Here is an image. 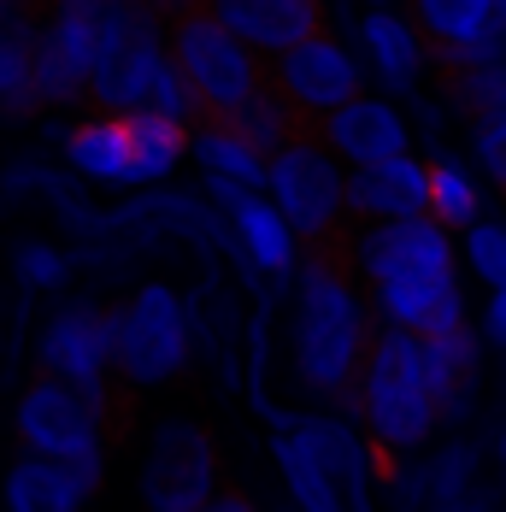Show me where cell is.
<instances>
[{
	"label": "cell",
	"mask_w": 506,
	"mask_h": 512,
	"mask_svg": "<svg viewBox=\"0 0 506 512\" xmlns=\"http://www.w3.org/2000/svg\"><path fill=\"white\" fill-rule=\"evenodd\" d=\"M377 336V312L371 295L348 265V248H306L301 271L289 283V324H283V348H289V383L306 401L324 407H354L359 371Z\"/></svg>",
	"instance_id": "cell-1"
},
{
	"label": "cell",
	"mask_w": 506,
	"mask_h": 512,
	"mask_svg": "<svg viewBox=\"0 0 506 512\" xmlns=\"http://www.w3.org/2000/svg\"><path fill=\"white\" fill-rule=\"evenodd\" d=\"M112 330V383L124 401L136 395H165L195 371V312L189 295L165 277L136 283L106 307Z\"/></svg>",
	"instance_id": "cell-2"
},
{
	"label": "cell",
	"mask_w": 506,
	"mask_h": 512,
	"mask_svg": "<svg viewBox=\"0 0 506 512\" xmlns=\"http://www.w3.org/2000/svg\"><path fill=\"white\" fill-rule=\"evenodd\" d=\"M359 430L371 436V448L383 460H412L418 448H430L436 424H442V407L430 395V371H424V342L406 336V330H389L377 324L371 336V354H365V371H359L354 407Z\"/></svg>",
	"instance_id": "cell-3"
},
{
	"label": "cell",
	"mask_w": 506,
	"mask_h": 512,
	"mask_svg": "<svg viewBox=\"0 0 506 512\" xmlns=\"http://www.w3.org/2000/svg\"><path fill=\"white\" fill-rule=\"evenodd\" d=\"M224 489V448L201 412H153L136 430L130 495L142 512H201Z\"/></svg>",
	"instance_id": "cell-4"
},
{
	"label": "cell",
	"mask_w": 506,
	"mask_h": 512,
	"mask_svg": "<svg viewBox=\"0 0 506 512\" xmlns=\"http://www.w3.org/2000/svg\"><path fill=\"white\" fill-rule=\"evenodd\" d=\"M118 430H124V407H106V401L71 389V383H53V377H30L12 401V442L24 454H42V460L83 465L95 477V489H106Z\"/></svg>",
	"instance_id": "cell-5"
},
{
	"label": "cell",
	"mask_w": 506,
	"mask_h": 512,
	"mask_svg": "<svg viewBox=\"0 0 506 512\" xmlns=\"http://www.w3.org/2000/svg\"><path fill=\"white\" fill-rule=\"evenodd\" d=\"M265 195L289 218L301 248H336L354 230V218H348V165L324 148L318 130H301L289 148L271 154Z\"/></svg>",
	"instance_id": "cell-6"
},
{
	"label": "cell",
	"mask_w": 506,
	"mask_h": 512,
	"mask_svg": "<svg viewBox=\"0 0 506 512\" xmlns=\"http://www.w3.org/2000/svg\"><path fill=\"white\" fill-rule=\"evenodd\" d=\"M165 48H171V65L183 71V83L195 89V101L206 106V118L242 112V106L265 89V77H271V65H265L242 36H230L206 6L171 18Z\"/></svg>",
	"instance_id": "cell-7"
},
{
	"label": "cell",
	"mask_w": 506,
	"mask_h": 512,
	"mask_svg": "<svg viewBox=\"0 0 506 512\" xmlns=\"http://www.w3.org/2000/svg\"><path fill=\"white\" fill-rule=\"evenodd\" d=\"M165 30L171 18L153 12L148 0H118L101 18L95 42V77H89V106L95 112H142L153 95V77L165 71Z\"/></svg>",
	"instance_id": "cell-8"
},
{
	"label": "cell",
	"mask_w": 506,
	"mask_h": 512,
	"mask_svg": "<svg viewBox=\"0 0 506 512\" xmlns=\"http://www.w3.org/2000/svg\"><path fill=\"white\" fill-rule=\"evenodd\" d=\"M36 377L71 383L106 407H124L112 383V330H106V301L71 295L36 324Z\"/></svg>",
	"instance_id": "cell-9"
},
{
	"label": "cell",
	"mask_w": 506,
	"mask_h": 512,
	"mask_svg": "<svg viewBox=\"0 0 506 512\" xmlns=\"http://www.w3.org/2000/svg\"><path fill=\"white\" fill-rule=\"evenodd\" d=\"M348 265L354 277L371 283H395V277H454V230H442L430 212L424 218H395V224H354L348 230Z\"/></svg>",
	"instance_id": "cell-10"
},
{
	"label": "cell",
	"mask_w": 506,
	"mask_h": 512,
	"mask_svg": "<svg viewBox=\"0 0 506 512\" xmlns=\"http://www.w3.org/2000/svg\"><path fill=\"white\" fill-rule=\"evenodd\" d=\"M201 189H206V201L218 206V218L230 230V248L248 265V277L271 283V289H289L306 248H301V236L289 230V218L277 212V201L265 189H230V183H201Z\"/></svg>",
	"instance_id": "cell-11"
},
{
	"label": "cell",
	"mask_w": 506,
	"mask_h": 512,
	"mask_svg": "<svg viewBox=\"0 0 506 512\" xmlns=\"http://www.w3.org/2000/svg\"><path fill=\"white\" fill-rule=\"evenodd\" d=\"M295 442H301L312 465L342 489V501L354 512H377V495H383V471L395 460H383L377 448H371V436L359 430L354 412H295L289 424H283Z\"/></svg>",
	"instance_id": "cell-12"
},
{
	"label": "cell",
	"mask_w": 506,
	"mask_h": 512,
	"mask_svg": "<svg viewBox=\"0 0 506 512\" xmlns=\"http://www.w3.org/2000/svg\"><path fill=\"white\" fill-rule=\"evenodd\" d=\"M271 83H277V95L295 106L306 124H318L336 106H348L354 95H365V59L336 30H318V36H306L301 48L271 59Z\"/></svg>",
	"instance_id": "cell-13"
},
{
	"label": "cell",
	"mask_w": 506,
	"mask_h": 512,
	"mask_svg": "<svg viewBox=\"0 0 506 512\" xmlns=\"http://www.w3.org/2000/svg\"><path fill=\"white\" fill-rule=\"evenodd\" d=\"M430 65H483L506 59V0H406Z\"/></svg>",
	"instance_id": "cell-14"
},
{
	"label": "cell",
	"mask_w": 506,
	"mask_h": 512,
	"mask_svg": "<svg viewBox=\"0 0 506 512\" xmlns=\"http://www.w3.org/2000/svg\"><path fill=\"white\" fill-rule=\"evenodd\" d=\"M95 42H101V24H89V18H65V12L36 18V112L89 106Z\"/></svg>",
	"instance_id": "cell-15"
},
{
	"label": "cell",
	"mask_w": 506,
	"mask_h": 512,
	"mask_svg": "<svg viewBox=\"0 0 506 512\" xmlns=\"http://www.w3.org/2000/svg\"><path fill=\"white\" fill-rule=\"evenodd\" d=\"M59 159L83 189L106 195H136V148H130V124L124 112H77L59 130Z\"/></svg>",
	"instance_id": "cell-16"
},
{
	"label": "cell",
	"mask_w": 506,
	"mask_h": 512,
	"mask_svg": "<svg viewBox=\"0 0 506 512\" xmlns=\"http://www.w3.org/2000/svg\"><path fill=\"white\" fill-rule=\"evenodd\" d=\"M312 130L324 136V148L342 159L348 171L412 154V124H406V112L389 95H354L348 106H336L330 118H318Z\"/></svg>",
	"instance_id": "cell-17"
},
{
	"label": "cell",
	"mask_w": 506,
	"mask_h": 512,
	"mask_svg": "<svg viewBox=\"0 0 506 512\" xmlns=\"http://www.w3.org/2000/svg\"><path fill=\"white\" fill-rule=\"evenodd\" d=\"M206 12H212L230 36H242L265 65H271L277 53L301 48L306 36L330 30V6H324V0H206Z\"/></svg>",
	"instance_id": "cell-18"
},
{
	"label": "cell",
	"mask_w": 506,
	"mask_h": 512,
	"mask_svg": "<svg viewBox=\"0 0 506 512\" xmlns=\"http://www.w3.org/2000/svg\"><path fill=\"white\" fill-rule=\"evenodd\" d=\"M354 36H359L365 71H371L389 95H418V83H424V71H430V48H424L412 12H401V6H365Z\"/></svg>",
	"instance_id": "cell-19"
},
{
	"label": "cell",
	"mask_w": 506,
	"mask_h": 512,
	"mask_svg": "<svg viewBox=\"0 0 506 512\" xmlns=\"http://www.w3.org/2000/svg\"><path fill=\"white\" fill-rule=\"evenodd\" d=\"M371 312L377 324L406 330L418 342L430 336H448L465 324V295H459V277H395V283H371Z\"/></svg>",
	"instance_id": "cell-20"
},
{
	"label": "cell",
	"mask_w": 506,
	"mask_h": 512,
	"mask_svg": "<svg viewBox=\"0 0 506 512\" xmlns=\"http://www.w3.org/2000/svg\"><path fill=\"white\" fill-rule=\"evenodd\" d=\"M101 501L95 477L83 465L42 460V454H12L0 471V512H89Z\"/></svg>",
	"instance_id": "cell-21"
},
{
	"label": "cell",
	"mask_w": 506,
	"mask_h": 512,
	"mask_svg": "<svg viewBox=\"0 0 506 512\" xmlns=\"http://www.w3.org/2000/svg\"><path fill=\"white\" fill-rule=\"evenodd\" d=\"M430 212V159L401 154L383 165L348 171V218L354 224H395Z\"/></svg>",
	"instance_id": "cell-22"
},
{
	"label": "cell",
	"mask_w": 506,
	"mask_h": 512,
	"mask_svg": "<svg viewBox=\"0 0 506 512\" xmlns=\"http://www.w3.org/2000/svg\"><path fill=\"white\" fill-rule=\"evenodd\" d=\"M189 165L201 171V183H230V189H265V171L271 154H259L248 136L230 124V118H206L195 124V142H189Z\"/></svg>",
	"instance_id": "cell-23"
},
{
	"label": "cell",
	"mask_w": 506,
	"mask_h": 512,
	"mask_svg": "<svg viewBox=\"0 0 506 512\" xmlns=\"http://www.w3.org/2000/svg\"><path fill=\"white\" fill-rule=\"evenodd\" d=\"M124 124H130V148H136V195L171 183L183 171V159H189L195 130L177 124V118H165V112H148V106L142 112H124Z\"/></svg>",
	"instance_id": "cell-24"
},
{
	"label": "cell",
	"mask_w": 506,
	"mask_h": 512,
	"mask_svg": "<svg viewBox=\"0 0 506 512\" xmlns=\"http://www.w3.org/2000/svg\"><path fill=\"white\" fill-rule=\"evenodd\" d=\"M424 371H430V395H436L442 418H459L465 401H471V389H477V371H483L471 324H459L448 336H430L424 342Z\"/></svg>",
	"instance_id": "cell-25"
},
{
	"label": "cell",
	"mask_w": 506,
	"mask_h": 512,
	"mask_svg": "<svg viewBox=\"0 0 506 512\" xmlns=\"http://www.w3.org/2000/svg\"><path fill=\"white\" fill-rule=\"evenodd\" d=\"M271 471H277L283 501H289L295 512H354L348 501H342V489L312 465V454H306L289 430H271Z\"/></svg>",
	"instance_id": "cell-26"
},
{
	"label": "cell",
	"mask_w": 506,
	"mask_h": 512,
	"mask_svg": "<svg viewBox=\"0 0 506 512\" xmlns=\"http://www.w3.org/2000/svg\"><path fill=\"white\" fill-rule=\"evenodd\" d=\"M0 118H36V18H0Z\"/></svg>",
	"instance_id": "cell-27"
},
{
	"label": "cell",
	"mask_w": 506,
	"mask_h": 512,
	"mask_svg": "<svg viewBox=\"0 0 506 512\" xmlns=\"http://www.w3.org/2000/svg\"><path fill=\"white\" fill-rule=\"evenodd\" d=\"M442 101L454 106L459 118L483 124L506 112V59H483V65H448L442 71Z\"/></svg>",
	"instance_id": "cell-28"
},
{
	"label": "cell",
	"mask_w": 506,
	"mask_h": 512,
	"mask_svg": "<svg viewBox=\"0 0 506 512\" xmlns=\"http://www.w3.org/2000/svg\"><path fill=\"white\" fill-rule=\"evenodd\" d=\"M230 124H236V130L248 136L259 154H277V148H289V142H295L301 130H312L301 112H295V106L277 95V83H271V77H265V89H259V95H253V101L242 106V112H230Z\"/></svg>",
	"instance_id": "cell-29"
},
{
	"label": "cell",
	"mask_w": 506,
	"mask_h": 512,
	"mask_svg": "<svg viewBox=\"0 0 506 512\" xmlns=\"http://www.w3.org/2000/svg\"><path fill=\"white\" fill-rule=\"evenodd\" d=\"M430 218L442 230H471L483 218V189L471 183V171L459 165L454 154L430 159Z\"/></svg>",
	"instance_id": "cell-30"
},
{
	"label": "cell",
	"mask_w": 506,
	"mask_h": 512,
	"mask_svg": "<svg viewBox=\"0 0 506 512\" xmlns=\"http://www.w3.org/2000/svg\"><path fill=\"white\" fill-rule=\"evenodd\" d=\"M12 277L30 289V295H65V283H71V254L48 242V236H24L18 248H12Z\"/></svg>",
	"instance_id": "cell-31"
},
{
	"label": "cell",
	"mask_w": 506,
	"mask_h": 512,
	"mask_svg": "<svg viewBox=\"0 0 506 512\" xmlns=\"http://www.w3.org/2000/svg\"><path fill=\"white\" fill-rule=\"evenodd\" d=\"M465 265L483 277V289H506V224L477 218L465 230Z\"/></svg>",
	"instance_id": "cell-32"
},
{
	"label": "cell",
	"mask_w": 506,
	"mask_h": 512,
	"mask_svg": "<svg viewBox=\"0 0 506 512\" xmlns=\"http://www.w3.org/2000/svg\"><path fill=\"white\" fill-rule=\"evenodd\" d=\"M148 112H165V118H177V124H189V130H195V124H206V106L195 101V89L183 83V71H177L171 59H165V71L153 77Z\"/></svg>",
	"instance_id": "cell-33"
},
{
	"label": "cell",
	"mask_w": 506,
	"mask_h": 512,
	"mask_svg": "<svg viewBox=\"0 0 506 512\" xmlns=\"http://www.w3.org/2000/svg\"><path fill=\"white\" fill-rule=\"evenodd\" d=\"M471 148H477V159H483L489 183H495V189L506 195V112H501V118H483V124H477Z\"/></svg>",
	"instance_id": "cell-34"
},
{
	"label": "cell",
	"mask_w": 506,
	"mask_h": 512,
	"mask_svg": "<svg viewBox=\"0 0 506 512\" xmlns=\"http://www.w3.org/2000/svg\"><path fill=\"white\" fill-rule=\"evenodd\" d=\"M483 336L506 348V289H489V307H483Z\"/></svg>",
	"instance_id": "cell-35"
},
{
	"label": "cell",
	"mask_w": 506,
	"mask_h": 512,
	"mask_svg": "<svg viewBox=\"0 0 506 512\" xmlns=\"http://www.w3.org/2000/svg\"><path fill=\"white\" fill-rule=\"evenodd\" d=\"M201 512H265V507L253 501L248 489H236V483H224V489H218V495H212V501H206Z\"/></svg>",
	"instance_id": "cell-36"
},
{
	"label": "cell",
	"mask_w": 506,
	"mask_h": 512,
	"mask_svg": "<svg viewBox=\"0 0 506 512\" xmlns=\"http://www.w3.org/2000/svg\"><path fill=\"white\" fill-rule=\"evenodd\" d=\"M48 0H0V18H42Z\"/></svg>",
	"instance_id": "cell-37"
},
{
	"label": "cell",
	"mask_w": 506,
	"mask_h": 512,
	"mask_svg": "<svg viewBox=\"0 0 506 512\" xmlns=\"http://www.w3.org/2000/svg\"><path fill=\"white\" fill-rule=\"evenodd\" d=\"M153 12H165V18H177V12H195V6H206V0H148Z\"/></svg>",
	"instance_id": "cell-38"
},
{
	"label": "cell",
	"mask_w": 506,
	"mask_h": 512,
	"mask_svg": "<svg viewBox=\"0 0 506 512\" xmlns=\"http://www.w3.org/2000/svg\"><path fill=\"white\" fill-rule=\"evenodd\" d=\"M495 454H501V465H506V424H501V442H495Z\"/></svg>",
	"instance_id": "cell-39"
},
{
	"label": "cell",
	"mask_w": 506,
	"mask_h": 512,
	"mask_svg": "<svg viewBox=\"0 0 506 512\" xmlns=\"http://www.w3.org/2000/svg\"><path fill=\"white\" fill-rule=\"evenodd\" d=\"M359 6H395V0H359Z\"/></svg>",
	"instance_id": "cell-40"
},
{
	"label": "cell",
	"mask_w": 506,
	"mask_h": 512,
	"mask_svg": "<svg viewBox=\"0 0 506 512\" xmlns=\"http://www.w3.org/2000/svg\"><path fill=\"white\" fill-rule=\"evenodd\" d=\"M430 512H465V507H430Z\"/></svg>",
	"instance_id": "cell-41"
},
{
	"label": "cell",
	"mask_w": 506,
	"mask_h": 512,
	"mask_svg": "<svg viewBox=\"0 0 506 512\" xmlns=\"http://www.w3.org/2000/svg\"><path fill=\"white\" fill-rule=\"evenodd\" d=\"M89 512H95V507H89Z\"/></svg>",
	"instance_id": "cell-42"
}]
</instances>
